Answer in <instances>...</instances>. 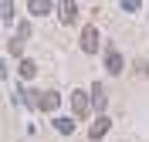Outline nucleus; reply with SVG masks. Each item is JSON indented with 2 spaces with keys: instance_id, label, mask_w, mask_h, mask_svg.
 <instances>
[{
  "instance_id": "2",
  "label": "nucleus",
  "mask_w": 149,
  "mask_h": 142,
  "mask_svg": "<svg viewBox=\"0 0 149 142\" xmlns=\"http://www.w3.org/2000/svg\"><path fill=\"white\" fill-rule=\"evenodd\" d=\"M74 17H78V3L74 0H58V20L61 24H74Z\"/></svg>"
},
{
  "instance_id": "7",
  "label": "nucleus",
  "mask_w": 149,
  "mask_h": 142,
  "mask_svg": "<svg viewBox=\"0 0 149 142\" xmlns=\"http://www.w3.org/2000/svg\"><path fill=\"white\" fill-rule=\"evenodd\" d=\"M27 10L31 17H44V14H51V0H27Z\"/></svg>"
},
{
  "instance_id": "9",
  "label": "nucleus",
  "mask_w": 149,
  "mask_h": 142,
  "mask_svg": "<svg viewBox=\"0 0 149 142\" xmlns=\"http://www.w3.org/2000/svg\"><path fill=\"white\" fill-rule=\"evenodd\" d=\"M34 75H37V64L31 61V57H24V61H20V78L27 81V78H34Z\"/></svg>"
},
{
  "instance_id": "5",
  "label": "nucleus",
  "mask_w": 149,
  "mask_h": 142,
  "mask_svg": "<svg viewBox=\"0 0 149 142\" xmlns=\"http://www.w3.org/2000/svg\"><path fill=\"white\" fill-rule=\"evenodd\" d=\"M109 129H112V118H105V115H98V118H95V122L88 125V135H92V139L98 142V139H102L105 132H109Z\"/></svg>"
},
{
  "instance_id": "12",
  "label": "nucleus",
  "mask_w": 149,
  "mask_h": 142,
  "mask_svg": "<svg viewBox=\"0 0 149 142\" xmlns=\"http://www.w3.org/2000/svg\"><path fill=\"white\" fill-rule=\"evenodd\" d=\"M20 51H24V37L17 34V37L10 41V54H20Z\"/></svg>"
},
{
  "instance_id": "6",
  "label": "nucleus",
  "mask_w": 149,
  "mask_h": 142,
  "mask_svg": "<svg viewBox=\"0 0 149 142\" xmlns=\"http://www.w3.org/2000/svg\"><path fill=\"white\" fill-rule=\"evenodd\" d=\"M105 68H109V75H119V71H122V54L115 51V47L105 51Z\"/></svg>"
},
{
  "instance_id": "15",
  "label": "nucleus",
  "mask_w": 149,
  "mask_h": 142,
  "mask_svg": "<svg viewBox=\"0 0 149 142\" xmlns=\"http://www.w3.org/2000/svg\"><path fill=\"white\" fill-rule=\"evenodd\" d=\"M139 75H146V78H149V61H139Z\"/></svg>"
},
{
  "instance_id": "14",
  "label": "nucleus",
  "mask_w": 149,
  "mask_h": 142,
  "mask_svg": "<svg viewBox=\"0 0 149 142\" xmlns=\"http://www.w3.org/2000/svg\"><path fill=\"white\" fill-rule=\"evenodd\" d=\"M139 3H142V0H122V7H125V10H139Z\"/></svg>"
},
{
  "instance_id": "8",
  "label": "nucleus",
  "mask_w": 149,
  "mask_h": 142,
  "mask_svg": "<svg viewBox=\"0 0 149 142\" xmlns=\"http://www.w3.org/2000/svg\"><path fill=\"white\" fill-rule=\"evenodd\" d=\"M92 105L98 108V112L109 105V95H105V88H102V85H92Z\"/></svg>"
},
{
  "instance_id": "1",
  "label": "nucleus",
  "mask_w": 149,
  "mask_h": 142,
  "mask_svg": "<svg viewBox=\"0 0 149 142\" xmlns=\"http://www.w3.org/2000/svg\"><path fill=\"white\" fill-rule=\"evenodd\" d=\"M98 44H102V41H98V30H95V27H85L81 37H78V47H81L85 54H95V51H98Z\"/></svg>"
},
{
  "instance_id": "4",
  "label": "nucleus",
  "mask_w": 149,
  "mask_h": 142,
  "mask_svg": "<svg viewBox=\"0 0 149 142\" xmlns=\"http://www.w3.org/2000/svg\"><path fill=\"white\" fill-rule=\"evenodd\" d=\"M71 112H74V118H88V95L85 91L71 95Z\"/></svg>"
},
{
  "instance_id": "11",
  "label": "nucleus",
  "mask_w": 149,
  "mask_h": 142,
  "mask_svg": "<svg viewBox=\"0 0 149 142\" xmlns=\"http://www.w3.org/2000/svg\"><path fill=\"white\" fill-rule=\"evenodd\" d=\"M0 17H3V24L14 20V0H3V3H0Z\"/></svg>"
},
{
  "instance_id": "13",
  "label": "nucleus",
  "mask_w": 149,
  "mask_h": 142,
  "mask_svg": "<svg viewBox=\"0 0 149 142\" xmlns=\"http://www.w3.org/2000/svg\"><path fill=\"white\" fill-rule=\"evenodd\" d=\"M17 34H20V37H24V41L31 37V24H27V20H24V24H20V27H17Z\"/></svg>"
},
{
  "instance_id": "3",
  "label": "nucleus",
  "mask_w": 149,
  "mask_h": 142,
  "mask_svg": "<svg viewBox=\"0 0 149 142\" xmlns=\"http://www.w3.org/2000/svg\"><path fill=\"white\" fill-rule=\"evenodd\" d=\"M58 105H61V95L58 91H41L37 95V108H41V112H54Z\"/></svg>"
},
{
  "instance_id": "10",
  "label": "nucleus",
  "mask_w": 149,
  "mask_h": 142,
  "mask_svg": "<svg viewBox=\"0 0 149 142\" xmlns=\"http://www.w3.org/2000/svg\"><path fill=\"white\" fill-rule=\"evenodd\" d=\"M54 129H58L61 135H71V132H74V122H71V118H54Z\"/></svg>"
}]
</instances>
